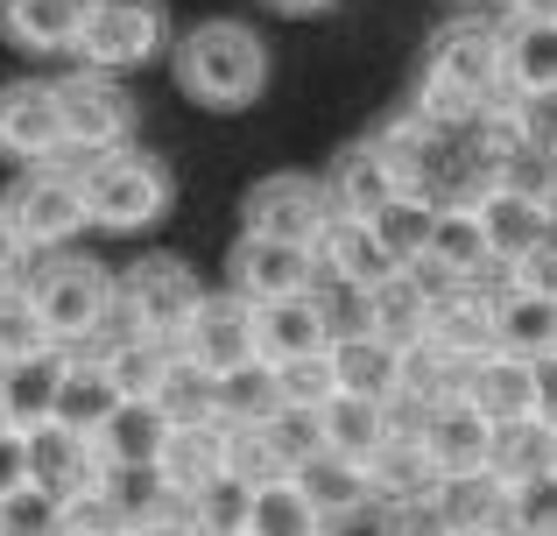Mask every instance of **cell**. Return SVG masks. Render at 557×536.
Segmentation results:
<instances>
[{
  "label": "cell",
  "instance_id": "obj_1",
  "mask_svg": "<svg viewBox=\"0 0 557 536\" xmlns=\"http://www.w3.org/2000/svg\"><path fill=\"white\" fill-rule=\"evenodd\" d=\"M502 92V28L494 22H451L431 36V57L417 71V113L451 127H473Z\"/></svg>",
  "mask_w": 557,
  "mask_h": 536
},
{
  "label": "cell",
  "instance_id": "obj_2",
  "mask_svg": "<svg viewBox=\"0 0 557 536\" xmlns=\"http://www.w3.org/2000/svg\"><path fill=\"white\" fill-rule=\"evenodd\" d=\"M177 85L212 113H240L269 85V42L247 22H198L177 42Z\"/></svg>",
  "mask_w": 557,
  "mask_h": 536
},
{
  "label": "cell",
  "instance_id": "obj_3",
  "mask_svg": "<svg viewBox=\"0 0 557 536\" xmlns=\"http://www.w3.org/2000/svg\"><path fill=\"white\" fill-rule=\"evenodd\" d=\"M205 297H212V289H205L177 254H149V262H135L121 283H113V311H107V332H99V339H163V346H184V332H190V317L205 311Z\"/></svg>",
  "mask_w": 557,
  "mask_h": 536
},
{
  "label": "cell",
  "instance_id": "obj_4",
  "mask_svg": "<svg viewBox=\"0 0 557 536\" xmlns=\"http://www.w3.org/2000/svg\"><path fill=\"white\" fill-rule=\"evenodd\" d=\"M85 184V212L107 234H141L170 212V170L141 149H113V155H85L78 163Z\"/></svg>",
  "mask_w": 557,
  "mask_h": 536
},
{
  "label": "cell",
  "instance_id": "obj_5",
  "mask_svg": "<svg viewBox=\"0 0 557 536\" xmlns=\"http://www.w3.org/2000/svg\"><path fill=\"white\" fill-rule=\"evenodd\" d=\"M28 297H36L50 339L64 346V353H78V346H92L99 332H107L113 275L99 269V262H85V254H50V262L28 275Z\"/></svg>",
  "mask_w": 557,
  "mask_h": 536
},
{
  "label": "cell",
  "instance_id": "obj_6",
  "mask_svg": "<svg viewBox=\"0 0 557 536\" xmlns=\"http://www.w3.org/2000/svg\"><path fill=\"white\" fill-rule=\"evenodd\" d=\"M0 205H8L14 234H22L28 248H42V254H57L64 240H78L85 226H92V212H85V184H78V170H71V163L22 170L14 191L0 198Z\"/></svg>",
  "mask_w": 557,
  "mask_h": 536
},
{
  "label": "cell",
  "instance_id": "obj_7",
  "mask_svg": "<svg viewBox=\"0 0 557 536\" xmlns=\"http://www.w3.org/2000/svg\"><path fill=\"white\" fill-rule=\"evenodd\" d=\"M339 220L325 177H304V170H283V177H261L255 191L240 198V234L261 240H289V248H318V234Z\"/></svg>",
  "mask_w": 557,
  "mask_h": 536
},
{
  "label": "cell",
  "instance_id": "obj_8",
  "mask_svg": "<svg viewBox=\"0 0 557 536\" xmlns=\"http://www.w3.org/2000/svg\"><path fill=\"white\" fill-rule=\"evenodd\" d=\"M170 36V14L163 0H92V14H85V36H78V64L99 71V78H121V71L149 64L156 50H163Z\"/></svg>",
  "mask_w": 557,
  "mask_h": 536
},
{
  "label": "cell",
  "instance_id": "obj_9",
  "mask_svg": "<svg viewBox=\"0 0 557 536\" xmlns=\"http://www.w3.org/2000/svg\"><path fill=\"white\" fill-rule=\"evenodd\" d=\"M14 481H28L36 495H50V501L71 509V501L99 495L107 459H99L92 438H78V431H64V424H42V431H28V438H14Z\"/></svg>",
  "mask_w": 557,
  "mask_h": 536
},
{
  "label": "cell",
  "instance_id": "obj_10",
  "mask_svg": "<svg viewBox=\"0 0 557 536\" xmlns=\"http://www.w3.org/2000/svg\"><path fill=\"white\" fill-rule=\"evenodd\" d=\"M57 107H64V135L78 155H113L135 135V99L121 92V78L71 71V78H57Z\"/></svg>",
  "mask_w": 557,
  "mask_h": 536
},
{
  "label": "cell",
  "instance_id": "obj_11",
  "mask_svg": "<svg viewBox=\"0 0 557 536\" xmlns=\"http://www.w3.org/2000/svg\"><path fill=\"white\" fill-rule=\"evenodd\" d=\"M451 289H459V283H445V275H437L431 262L381 275V283L368 289L374 339H381V346H395V353H409V346H423V339H431V317H437V303H445Z\"/></svg>",
  "mask_w": 557,
  "mask_h": 536
},
{
  "label": "cell",
  "instance_id": "obj_12",
  "mask_svg": "<svg viewBox=\"0 0 557 536\" xmlns=\"http://www.w3.org/2000/svg\"><path fill=\"white\" fill-rule=\"evenodd\" d=\"M184 360H190V367H205L212 382H226V374L255 367V360H261L255 303L233 297V289H212V297H205V311L190 317V332H184Z\"/></svg>",
  "mask_w": 557,
  "mask_h": 536
},
{
  "label": "cell",
  "instance_id": "obj_13",
  "mask_svg": "<svg viewBox=\"0 0 557 536\" xmlns=\"http://www.w3.org/2000/svg\"><path fill=\"white\" fill-rule=\"evenodd\" d=\"M0 149L22 170L36 163H64L71 135H64V107H57V85L42 78H14L0 85Z\"/></svg>",
  "mask_w": 557,
  "mask_h": 536
},
{
  "label": "cell",
  "instance_id": "obj_14",
  "mask_svg": "<svg viewBox=\"0 0 557 536\" xmlns=\"http://www.w3.org/2000/svg\"><path fill=\"white\" fill-rule=\"evenodd\" d=\"M226 283H233V297H247V303H283V297L318 289V262H311V248L240 234L233 240V262H226Z\"/></svg>",
  "mask_w": 557,
  "mask_h": 536
},
{
  "label": "cell",
  "instance_id": "obj_15",
  "mask_svg": "<svg viewBox=\"0 0 557 536\" xmlns=\"http://www.w3.org/2000/svg\"><path fill=\"white\" fill-rule=\"evenodd\" d=\"M473 212H480V226H487V248H494V262H502V269L530 262V254L557 234V205L516 191V184H502V177L473 198Z\"/></svg>",
  "mask_w": 557,
  "mask_h": 536
},
{
  "label": "cell",
  "instance_id": "obj_16",
  "mask_svg": "<svg viewBox=\"0 0 557 536\" xmlns=\"http://www.w3.org/2000/svg\"><path fill=\"white\" fill-rule=\"evenodd\" d=\"M494 438H502V431H494L466 396H451V402H437L431 431H423V452H431V466L445 473V487H451V481L494 473Z\"/></svg>",
  "mask_w": 557,
  "mask_h": 536
},
{
  "label": "cell",
  "instance_id": "obj_17",
  "mask_svg": "<svg viewBox=\"0 0 557 536\" xmlns=\"http://www.w3.org/2000/svg\"><path fill=\"white\" fill-rule=\"evenodd\" d=\"M255 332H261V367H289V360L332 353V325H325L318 289L283 297V303H255Z\"/></svg>",
  "mask_w": 557,
  "mask_h": 536
},
{
  "label": "cell",
  "instance_id": "obj_18",
  "mask_svg": "<svg viewBox=\"0 0 557 536\" xmlns=\"http://www.w3.org/2000/svg\"><path fill=\"white\" fill-rule=\"evenodd\" d=\"M466 402H473L480 416H487L494 431L508 424H530L536 416V360H516V353H487L466 367Z\"/></svg>",
  "mask_w": 557,
  "mask_h": 536
},
{
  "label": "cell",
  "instance_id": "obj_19",
  "mask_svg": "<svg viewBox=\"0 0 557 536\" xmlns=\"http://www.w3.org/2000/svg\"><path fill=\"white\" fill-rule=\"evenodd\" d=\"M332 205H339V220H374L381 205H395L403 198V177H395V163L381 155V141H354V149H339V163H332Z\"/></svg>",
  "mask_w": 557,
  "mask_h": 536
},
{
  "label": "cell",
  "instance_id": "obj_20",
  "mask_svg": "<svg viewBox=\"0 0 557 536\" xmlns=\"http://www.w3.org/2000/svg\"><path fill=\"white\" fill-rule=\"evenodd\" d=\"M85 14H92V0H0V36L28 57H57L78 50Z\"/></svg>",
  "mask_w": 557,
  "mask_h": 536
},
{
  "label": "cell",
  "instance_id": "obj_21",
  "mask_svg": "<svg viewBox=\"0 0 557 536\" xmlns=\"http://www.w3.org/2000/svg\"><path fill=\"white\" fill-rule=\"evenodd\" d=\"M121 388H113L107 360L92 353V346H78V353L64 360V388H57V424L78 431V438H99V431L113 424V410H121Z\"/></svg>",
  "mask_w": 557,
  "mask_h": 536
},
{
  "label": "cell",
  "instance_id": "obj_22",
  "mask_svg": "<svg viewBox=\"0 0 557 536\" xmlns=\"http://www.w3.org/2000/svg\"><path fill=\"white\" fill-rule=\"evenodd\" d=\"M431 339L445 346L459 367H473V360H487V353H502V332H494V289H480V283H459L445 303H437V317H431Z\"/></svg>",
  "mask_w": 557,
  "mask_h": 536
},
{
  "label": "cell",
  "instance_id": "obj_23",
  "mask_svg": "<svg viewBox=\"0 0 557 536\" xmlns=\"http://www.w3.org/2000/svg\"><path fill=\"white\" fill-rule=\"evenodd\" d=\"M502 92L508 99H557V22H508L502 28Z\"/></svg>",
  "mask_w": 557,
  "mask_h": 536
},
{
  "label": "cell",
  "instance_id": "obj_24",
  "mask_svg": "<svg viewBox=\"0 0 557 536\" xmlns=\"http://www.w3.org/2000/svg\"><path fill=\"white\" fill-rule=\"evenodd\" d=\"M99 501H107V515L121 523V536H141V529L170 523V515H184V501L170 495L163 466H107Z\"/></svg>",
  "mask_w": 557,
  "mask_h": 536
},
{
  "label": "cell",
  "instance_id": "obj_25",
  "mask_svg": "<svg viewBox=\"0 0 557 536\" xmlns=\"http://www.w3.org/2000/svg\"><path fill=\"white\" fill-rule=\"evenodd\" d=\"M64 360H71V353H36V360H14V367H0V410H8L14 438H28V431L57 424V388H64Z\"/></svg>",
  "mask_w": 557,
  "mask_h": 536
},
{
  "label": "cell",
  "instance_id": "obj_26",
  "mask_svg": "<svg viewBox=\"0 0 557 536\" xmlns=\"http://www.w3.org/2000/svg\"><path fill=\"white\" fill-rule=\"evenodd\" d=\"M170 438H177V424L163 416V402L127 396L121 410H113V424L99 431L92 445H99V459H107V466H163Z\"/></svg>",
  "mask_w": 557,
  "mask_h": 536
},
{
  "label": "cell",
  "instance_id": "obj_27",
  "mask_svg": "<svg viewBox=\"0 0 557 536\" xmlns=\"http://www.w3.org/2000/svg\"><path fill=\"white\" fill-rule=\"evenodd\" d=\"M494 332H502V353L550 360L557 353V303L522 283H494Z\"/></svg>",
  "mask_w": 557,
  "mask_h": 536
},
{
  "label": "cell",
  "instance_id": "obj_28",
  "mask_svg": "<svg viewBox=\"0 0 557 536\" xmlns=\"http://www.w3.org/2000/svg\"><path fill=\"white\" fill-rule=\"evenodd\" d=\"M311 262H318L325 283H354V289H374L381 275H395V262L381 254V240H374L368 220H332L325 234H318Z\"/></svg>",
  "mask_w": 557,
  "mask_h": 536
},
{
  "label": "cell",
  "instance_id": "obj_29",
  "mask_svg": "<svg viewBox=\"0 0 557 536\" xmlns=\"http://www.w3.org/2000/svg\"><path fill=\"white\" fill-rule=\"evenodd\" d=\"M325 452H339V459H354V466H374L381 452L395 445V431H388V402H374V396H332L325 410Z\"/></svg>",
  "mask_w": 557,
  "mask_h": 536
},
{
  "label": "cell",
  "instance_id": "obj_30",
  "mask_svg": "<svg viewBox=\"0 0 557 536\" xmlns=\"http://www.w3.org/2000/svg\"><path fill=\"white\" fill-rule=\"evenodd\" d=\"M423 262L445 275V283H480L487 269H502L473 205H437V234H431V254H423Z\"/></svg>",
  "mask_w": 557,
  "mask_h": 536
},
{
  "label": "cell",
  "instance_id": "obj_31",
  "mask_svg": "<svg viewBox=\"0 0 557 536\" xmlns=\"http://www.w3.org/2000/svg\"><path fill=\"white\" fill-rule=\"evenodd\" d=\"M163 481H170V495H177L184 509L205 495V487L226 481V424L177 431V438H170V452H163Z\"/></svg>",
  "mask_w": 557,
  "mask_h": 536
},
{
  "label": "cell",
  "instance_id": "obj_32",
  "mask_svg": "<svg viewBox=\"0 0 557 536\" xmlns=\"http://www.w3.org/2000/svg\"><path fill=\"white\" fill-rule=\"evenodd\" d=\"M92 353L107 360V374H113V388H121V396L156 402V396H163V382L177 374L184 346H163V339H99Z\"/></svg>",
  "mask_w": 557,
  "mask_h": 536
},
{
  "label": "cell",
  "instance_id": "obj_33",
  "mask_svg": "<svg viewBox=\"0 0 557 536\" xmlns=\"http://www.w3.org/2000/svg\"><path fill=\"white\" fill-rule=\"evenodd\" d=\"M297 487L311 495V509L325 515V529L346 523V515H360V509L374 501L368 466H354V459H339V452H318L311 466H297Z\"/></svg>",
  "mask_w": 557,
  "mask_h": 536
},
{
  "label": "cell",
  "instance_id": "obj_34",
  "mask_svg": "<svg viewBox=\"0 0 557 536\" xmlns=\"http://www.w3.org/2000/svg\"><path fill=\"white\" fill-rule=\"evenodd\" d=\"M368 487H374L381 509H403V501H437V495H445V473L431 466V452H423V445H403V438H395L388 452L368 466Z\"/></svg>",
  "mask_w": 557,
  "mask_h": 536
},
{
  "label": "cell",
  "instance_id": "obj_35",
  "mask_svg": "<svg viewBox=\"0 0 557 536\" xmlns=\"http://www.w3.org/2000/svg\"><path fill=\"white\" fill-rule=\"evenodd\" d=\"M368 226H374L381 254H388L395 269H417L423 254H431V234H437V205H431V198H417V191H403L395 205H381Z\"/></svg>",
  "mask_w": 557,
  "mask_h": 536
},
{
  "label": "cell",
  "instance_id": "obj_36",
  "mask_svg": "<svg viewBox=\"0 0 557 536\" xmlns=\"http://www.w3.org/2000/svg\"><path fill=\"white\" fill-rule=\"evenodd\" d=\"M557 473V431L550 424H508L494 438V481L502 487H522V481H550Z\"/></svg>",
  "mask_w": 557,
  "mask_h": 536
},
{
  "label": "cell",
  "instance_id": "obj_37",
  "mask_svg": "<svg viewBox=\"0 0 557 536\" xmlns=\"http://www.w3.org/2000/svg\"><path fill=\"white\" fill-rule=\"evenodd\" d=\"M332 367H339V388H346V396L388 402L395 396V374H403V353H395V346H381L374 332H368V339H339V346H332Z\"/></svg>",
  "mask_w": 557,
  "mask_h": 536
},
{
  "label": "cell",
  "instance_id": "obj_38",
  "mask_svg": "<svg viewBox=\"0 0 557 536\" xmlns=\"http://www.w3.org/2000/svg\"><path fill=\"white\" fill-rule=\"evenodd\" d=\"M247 536H325V515L311 509V495L297 481H275V487H255Z\"/></svg>",
  "mask_w": 557,
  "mask_h": 536
},
{
  "label": "cell",
  "instance_id": "obj_39",
  "mask_svg": "<svg viewBox=\"0 0 557 536\" xmlns=\"http://www.w3.org/2000/svg\"><path fill=\"white\" fill-rule=\"evenodd\" d=\"M36 353H64V346L50 339V325H42L28 283H14V289H0V367H14V360H36Z\"/></svg>",
  "mask_w": 557,
  "mask_h": 536
},
{
  "label": "cell",
  "instance_id": "obj_40",
  "mask_svg": "<svg viewBox=\"0 0 557 536\" xmlns=\"http://www.w3.org/2000/svg\"><path fill=\"white\" fill-rule=\"evenodd\" d=\"M275 410H283V388H275V367H261V360L219 382V424L255 431V424H269Z\"/></svg>",
  "mask_w": 557,
  "mask_h": 536
},
{
  "label": "cell",
  "instance_id": "obj_41",
  "mask_svg": "<svg viewBox=\"0 0 557 536\" xmlns=\"http://www.w3.org/2000/svg\"><path fill=\"white\" fill-rule=\"evenodd\" d=\"M466 388V367L445 353L437 339H423V346H409L403 353V374H395V396H423V402H451Z\"/></svg>",
  "mask_w": 557,
  "mask_h": 536
},
{
  "label": "cell",
  "instance_id": "obj_42",
  "mask_svg": "<svg viewBox=\"0 0 557 536\" xmlns=\"http://www.w3.org/2000/svg\"><path fill=\"white\" fill-rule=\"evenodd\" d=\"M163 416L177 431H205V424H219V382L205 367H190V360H177V374L163 382Z\"/></svg>",
  "mask_w": 557,
  "mask_h": 536
},
{
  "label": "cell",
  "instance_id": "obj_43",
  "mask_svg": "<svg viewBox=\"0 0 557 536\" xmlns=\"http://www.w3.org/2000/svg\"><path fill=\"white\" fill-rule=\"evenodd\" d=\"M226 481H240V487H275V481H289V466H283V452H275V438L269 431H233L226 424Z\"/></svg>",
  "mask_w": 557,
  "mask_h": 536
},
{
  "label": "cell",
  "instance_id": "obj_44",
  "mask_svg": "<svg viewBox=\"0 0 557 536\" xmlns=\"http://www.w3.org/2000/svg\"><path fill=\"white\" fill-rule=\"evenodd\" d=\"M0 536H64V501L36 495L28 481H0Z\"/></svg>",
  "mask_w": 557,
  "mask_h": 536
},
{
  "label": "cell",
  "instance_id": "obj_45",
  "mask_svg": "<svg viewBox=\"0 0 557 536\" xmlns=\"http://www.w3.org/2000/svg\"><path fill=\"white\" fill-rule=\"evenodd\" d=\"M247 509H255V487L219 481L190 501V523H198V536H247Z\"/></svg>",
  "mask_w": 557,
  "mask_h": 536
},
{
  "label": "cell",
  "instance_id": "obj_46",
  "mask_svg": "<svg viewBox=\"0 0 557 536\" xmlns=\"http://www.w3.org/2000/svg\"><path fill=\"white\" fill-rule=\"evenodd\" d=\"M275 388H283V410H325L339 396V367H332V353L289 360V367H275Z\"/></svg>",
  "mask_w": 557,
  "mask_h": 536
},
{
  "label": "cell",
  "instance_id": "obj_47",
  "mask_svg": "<svg viewBox=\"0 0 557 536\" xmlns=\"http://www.w3.org/2000/svg\"><path fill=\"white\" fill-rule=\"evenodd\" d=\"M261 431L275 438V452H283L289 481H297V466H311V459L325 452V416H318V410H275Z\"/></svg>",
  "mask_w": 557,
  "mask_h": 536
},
{
  "label": "cell",
  "instance_id": "obj_48",
  "mask_svg": "<svg viewBox=\"0 0 557 536\" xmlns=\"http://www.w3.org/2000/svg\"><path fill=\"white\" fill-rule=\"evenodd\" d=\"M508 536H557V473L508 487Z\"/></svg>",
  "mask_w": 557,
  "mask_h": 536
},
{
  "label": "cell",
  "instance_id": "obj_49",
  "mask_svg": "<svg viewBox=\"0 0 557 536\" xmlns=\"http://www.w3.org/2000/svg\"><path fill=\"white\" fill-rule=\"evenodd\" d=\"M381 536H451L437 501H403V509H381Z\"/></svg>",
  "mask_w": 557,
  "mask_h": 536
},
{
  "label": "cell",
  "instance_id": "obj_50",
  "mask_svg": "<svg viewBox=\"0 0 557 536\" xmlns=\"http://www.w3.org/2000/svg\"><path fill=\"white\" fill-rule=\"evenodd\" d=\"M508 283H522V289H536V297H550V303H557V234L530 254V262L508 269Z\"/></svg>",
  "mask_w": 557,
  "mask_h": 536
},
{
  "label": "cell",
  "instance_id": "obj_51",
  "mask_svg": "<svg viewBox=\"0 0 557 536\" xmlns=\"http://www.w3.org/2000/svg\"><path fill=\"white\" fill-rule=\"evenodd\" d=\"M22 262H28V240L14 234L8 205H0V289H14V283H22Z\"/></svg>",
  "mask_w": 557,
  "mask_h": 536
},
{
  "label": "cell",
  "instance_id": "obj_52",
  "mask_svg": "<svg viewBox=\"0 0 557 536\" xmlns=\"http://www.w3.org/2000/svg\"><path fill=\"white\" fill-rule=\"evenodd\" d=\"M536 424L557 431V353L536 360Z\"/></svg>",
  "mask_w": 557,
  "mask_h": 536
},
{
  "label": "cell",
  "instance_id": "obj_53",
  "mask_svg": "<svg viewBox=\"0 0 557 536\" xmlns=\"http://www.w3.org/2000/svg\"><path fill=\"white\" fill-rule=\"evenodd\" d=\"M516 22H557V0H508Z\"/></svg>",
  "mask_w": 557,
  "mask_h": 536
},
{
  "label": "cell",
  "instance_id": "obj_54",
  "mask_svg": "<svg viewBox=\"0 0 557 536\" xmlns=\"http://www.w3.org/2000/svg\"><path fill=\"white\" fill-rule=\"evenodd\" d=\"M141 536H198V523H190V509H184V515H170V523H156V529H141Z\"/></svg>",
  "mask_w": 557,
  "mask_h": 536
},
{
  "label": "cell",
  "instance_id": "obj_55",
  "mask_svg": "<svg viewBox=\"0 0 557 536\" xmlns=\"http://www.w3.org/2000/svg\"><path fill=\"white\" fill-rule=\"evenodd\" d=\"M269 8H283V14H325L332 0H269Z\"/></svg>",
  "mask_w": 557,
  "mask_h": 536
},
{
  "label": "cell",
  "instance_id": "obj_56",
  "mask_svg": "<svg viewBox=\"0 0 557 536\" xmlns=\"http://www.w3.org/2000/svg\"><path fill=\"white\" fill-rule=\"evenodd\" d=\"M0 445H14V424H8V410H0Z\"/></svg>",
  "mask_w": 557,
  "mask_h": 536
},
{
  "label": "cell",
  "instance_id": "obj_57",
  "mask_svg": "<svg viewBox=\"0 0 557 536\" xmlns=\"http://www.w3.org/2000/svg\"><path fill=\"white\" fill-rule=\"evenodd\" d=\"M325 536H332V529H325Z\"/></svg>",
  "mask_w": 557,
  "mask_h": 536
}]
</instances>
